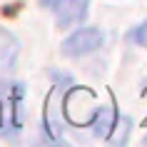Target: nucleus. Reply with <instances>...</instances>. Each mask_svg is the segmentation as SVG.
I'll list each match as a JSON object with an SVG mask.
<instances>
[{
    "mask_svg": "<svg viewBox=\"0 0 147 147\" xmlns=\"http://www.w3.org/2000/svg\"><path fill=\"white\" fill-rule=\"evenodd\" d=\"M95 112V95L87 90V87H75L70 90L67 97H65V117H67L72 125H90L92 122Z\"/></svg>",
    "mask_w": 147,
    "mask_h": 147,
    "instance_id": "f257e3e1",
    "label": "nucleus"
},
{
    "mask_svg": "<svg viewBox=\"0 0 147 147\" xmlns=\"http://www.w3.org/2000/svg\"><path fill=\"white\" fill-rule=\"evenodd\" d=\"M40 5L53 10L60 28H72L85 20L90 10V0H40Z\"/></svg>",
    "mask_w": 147,
    "mask_h": 147,
    "instance_id": "f03ea898",
    "label": "nucleus"
},
{
    "mask_svg": "<svg viewBox=\"0 0 147 147\" xmlns=\"http://www.w3.org/2000/svg\"><path fill=\"white\" fill-rule=\"evenodd\" d=\"M102 40H105V35L97 28H80V30H75L62 42V55H67V57H82V55L97 50L102 45Z\"/></svg>",
    "mask_w": 147,
    "mask_h": 147,
    "instance_id": "7ed1b4c3",
    "label": "nucleus"
},
{
    "mask_svg": "<svg viewBox=\"0 0 147 147\" xmlns=\"http://www.w3.org/2000/svg\"><path fill=\"white\" fill-rule=\"evenodd\" d=\"M90 125L95 127V135L97 137H110V132L115 127V107L112 105L110 107H97V112H95Z\"/></svg>",
    "mask_w": 147,
    "mask_h": 147,
    "instance_id": "20e7f679",
    "label": "nucleus"
},
{
    "mask_svg": "<svg viewBox=\"0 0 147 147\" xmlns=\"http://www.w3.org/2000/svg\"><path fill=\"white\" fill-rule=\"evenodd\" d=\"M18 55V42L13 35L0 32V67H10Z\"/></svg>",
    "mask_w": 147,
    "mask_h": 147,
    "instance_id": "39448f33",
    "label": "nucleus"
},
{
    "mask_svg": "<svg viewBox=\"0 0 147 147\" xmlns=\"http://www.w3.org/2000/svg\"><path fill=\"white\" fill-rule=\"evenodd\" d=\"M137 45H142V47H147V23H142L140 28H135L132 30V35H130Z\"/></svg>",
    "mask_w": 147,
    "mask_h": 147,
    "instance_id": "423d86ee",
    "label": "nucleus"
},
{
    "mask_svg": "<svg viewBox=\"0 0 147 147\" xmlns=\"http://www.w3.org/2000/svg\"><path fill=\"white\" fill-rule=\"evenodd\" d=\"M5 125H8V122H5V107H3V102H0V135L8 132V130H5Z\"/></svg>",
    "mask_w": 147,
    "mask_h": 147,
    "instance_id": "0eeeda50",
    "label": "nucleus"
},
{
    "mask_svg": "<svg viewBox=\"0 0 147 147\" xmlns=\"http://www.w3.org/2000/svg\"><path fill=\"white\" fill-rule=\"evenodd\" d=\"M145 142H147V137H145Z\"/></svg>",
    "mask_w": 147,
    "mask_h": 147,
    "instance_id": "6e6552de",
    "label": "nucleus"
}]
</instances>
